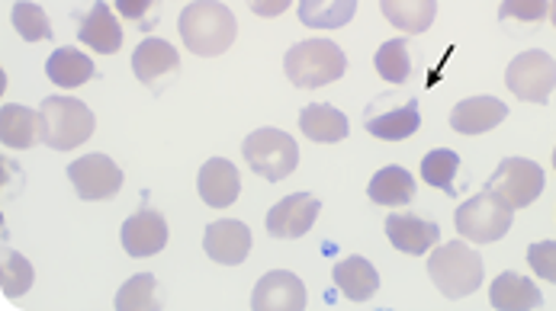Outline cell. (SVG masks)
Returning a JSON list of instances; mask_svg holds the SVG:
<instances>
[{
  "mask_svg": "<svg viewBox=\"0 0 556 311\" xmlns=\"http://www.w3.org/2000/svg\"><path fill=\"white\" fill-rule=\"evenodd\" d=\"M184 46L200 59H216L232 49L239 23L236 13L219 0H193L177 20Z\"/></svg>",
  "mask_w": 556,
  "mask_h": 311,
  "instance_id": "obj_1",
  "label": "cell"
},
{
  "mask_svg": "<svg viewBox=\"0 0 556 311\" xmlns=\"http://www.w3.org/2000/svg\"><path fill=\"white\" fill-rule=\"evenodd\" d=\"M428 276L438 286L441 296L447 299H467L482 286L485 267L482 257L470 244L464 241H451L441 244L431 257H428Z\"/></svg>",
  "mask_w": 556,
  "mask_h": 311,
  "instance_id": "obj_2",
  "label": "cell"
},
{
  "mask_svg": "<svg viewBox=\"0 0 556 311\" xmlns=\"http://www.w3.org/2000/svg\"><path fill=\"white\" fill-rule=\"evenodd\" d=\"M39 113H42V142L55 152H75L97 129L90 106L78 96H65V93L46 96Z\"/></svg>",
  "mask_w": 556,
  "mask_h": 311,
  "instance_id": "obj_3",
  "label": "cell"
},
{
  "mask_svg": "<svg viewBox=\"0 0 556 311\" xmlns=\"http://www.w3.org/2000/svg\"><path fill=\"white\" fill-rule=\"evenodd\" d=\"M283 72H287L290 83H296L303 90H316V87H325L331 80L344 78L348 59L328 39H303L287 52Z\"/></svg>",
  "mask_w": 556,
  "mask_h": 311,
  "instance_id": "obj_4",
  "label": "cell"
},
{
  "mask_svg": "<svg viewBox=\"0 0 556 311\" xmlns=\"http://www.w3.org/2000/svg\"><path fill=\"white\" fill-rule=\"evenodd\" d=\"M241 155H244L248 167L257 177H264L270 183H280V180H287L296 170V164H300V145H296L293 135L267 126V129H254L244 139Z\"/></svg>",
  "mask_w": 556,
  "mask_h": 311,
  "instance_id": "obj_5",
  "label": "cell"
},
{
  "mask_svg": "<svg viewBox=\"0 0 556 311\" xmlns=\"http://www.w3.org/2000/svg\"><path fill=\"white\" fill-rule=\"evenodd\" d=\"M511 219H515V206L498 193L482 190L457 209V232L477 244H495L508 234Z\"/></svg>",
  "mask_w": 556,
  "mask_h": 311,
  "instance_id": "obj_6",
  "label": "cell"
},
{
  "mask_svg": "<svg viewBox=\"0 0 556 311\" xmlns=\"http://www.w3.org/2000/svg\"><path fill=\"white\" fill-rule=\"evenodd\" d=\"M364 126L374 139L383 142H402L412 139L421 129V109L415 96L399 100V93H380L377 100H370V106L364 109Z\"/></svg>",
  "mask_w": 556,
  "mask_h": 311,
  "instance_id": "obj_7",
  "label": "cell"
},
{
  "mask_svg": "<svg viewBox=\"0 0 556 311\" xmlns=\"http://www.w3.org/2000/svg\"><path fill=\"white\" fill-rule=\"evenodd\" d=\"M485 190L498 193L515 209H525L544 193V167L528 157H505L485 180Z\"/></svg>",
  "mask_w": 556,
  "mask_h": 311,
  "instance_id": "obj_8",
  "label": "cell"
},
{
  "mask_svg": "<svg viewBox=\"0 0 556 311\" xmlns=\"http://www.w3.org/2000/svg\"><path fill=\"white\" fill-rule=\"evenodd\" d=\"M505 87L528 103H547L556 87V62L551 52H521L505 72Z\"/></svg>",
  "mask_w": 556,
  "mask_h": 311,
  "instance_id": "obj_9",
  "label": "cell"
},
{
  "mask_svg": "<svg viewBox=\"0 0 556 311\" xmlns=\"http://www.w3.org/2000/svg\"><path fill=\"white\" fill-rule=\"evenodd\" d=\"M68 180L75 183L80 199L97 203V199H110L123 190V170L116 167V160L106 155H84L68 164Z\"/></svg>",
  "mask_w": 556,
  "mask_h": 311,
  "instance_id": "obj_10",
  "label": "cell"
},
{
  "mask_svg": "<svg viewBox=\"0 0 556 311\" xmlns=\"http://www.w3.org/2000/svg\"><path fill=\"white\" fill-rule=\"evenodd\" d=\"M318 209H321V203H318L313 193L283 196L267 212V234L270 237H280V241H296V237H303V234L316 225Z\"/></svg>",
  "mask_w": 556,
  "mask_h": 311,
  "instance_id": "obj_11",
  "label": "cell"
},
{
  "mask_svg": "<svg viewBox=\"0 0 556 311\" xmlns=\"http://www.w3.org/2000/svg\"><path fill=\"white\" fill-rule=\"evenodd\" d=\"M251 309L257 311H300L306 309V286L290 270H270L261 276L251 296Z\"/></svg>",
  "mask_w": 556,
  "mask_h": 311,
  "instance_id": "obj_12",
  "label": "cell"
},
{
  "mask_svg": "<svg viewBox=\"0 0 556 311\" xmlns=\"http://www.w3.org/2000/svg\"><path fill=\"white\" fill-rule=\"evenodd\" d=\"M200 199L213 209H226L236 206L241 193V177L239 167L226 157H213L200 167V180H197Z\"/></svg>",
  "mask_w": 556,
  "mask_h": 311,
  "instance_id": "obj_13",
  "label": "cell"
},
{
  "mask_svg": "<svg viewBox=\"0 0 556 311\" xmlns=\"http://www.w3.org/2000/svg\"><path fill=\"white\" fill-rule=\"evenodd\" d=\"M167 222L155 209H139L123 222V247L129 257H155L167 247Z\"/></svg>",
  "mask_w": 556,
  "mask_h": 311,
  "instance_id": "obj_14",
  "label": "cell"
},
{
  "mask_svg": "<svg viewBox=\"0 0 556 311\" xmlns=\"http://www.w3.org/2000/svg\"><path fill=\"white\" fill-rule=\"evenodd\" d=\"M203 250L223 267H239L251 250V229L239 219L213 222L203 234Z\"/></svg>",
  "mask_w": 556,
  "mask_h": 311,
  "instance_id": "obj_15",
  "label": "cell"
},
{
  "mask_svg": "<svg viewBox=\"0 0 556 311\" xmlns=\"http://www.w3.org/2000/svg\"><path fill=\"white\" fill-rule=\"evenodd\" d=\"M508 119V106L495 96H467L451 109V129L460 135H482Z\"/></svg>",
  "mask_w": 556,
  "mask_h": 311,
  "instance_id": "obj_16",
  "label": "cell"
},
{
  "mask_svg": "<svg viewBox=\"0 0 556 311\" xmlns=\"http://www.w3.org/2000/svg\"><path fill=\"white\" fill-rule=\"evenodd\" d=\"M0 142H3V148H16V152H26L36 142H42V113L20 106V103H3Z\"/></svg>",
  "mask_w": 556,
  "mask_h": 311,
  "instance_id": "obj_17",
  "label": "cell"
},
{
  "mask_svg": "<svg viewBox=\"0 0 556 311\" xmlns=\"http://www.w3.org/2000/svg\"><path fill=\"white\" fill-rule=\"evenodd\" d=\"M387 234L393 241V247L402 254H412V257H421L425 250H431L441 237L438 222H425L412 212H393L387 219Z\"/></svg>",
  "mask_w": 556,
  "mask_h": 311,
  "instance_id": "obj_18",
  "label": "cell"
},
{
  "mask_svg": "<svg viewBox=\"0 0 556 311\" xmlns=\"http://www.w3.org/2000/svg\"><path fill=\"white\" fill-rule=\"evenodd\" d=\"M489 302H492V309L498 311H531L544 306V296L531 280L505 270V273L495 276V283L489 289Z\"/></svg>",
  "mask_w": 556,
  "mask_h": 311,
  "instance_id": "obj_19",
  "label": "cell"
},
{
  "mask_svg": "<svg viewBox=\"0 0 556 311\" xmlns=\"http://www.w3.org/2000/svg\"><path fill=\"white\" fill-rule=\"evenodd\" d=\"M78 39L84 46H90L93 52H103V55H113L119 52L123 46V26L116 23V16L110 13V7L103 0H97L90 7V13L80 20Z\"/></svg>",
  "mask_w": 556,
  "mask_h": 311,
  "instance_id": "obj_20",
  "label": "cell"
},
{
  "mask_svg": "<svg viewBox=\"0 0 556 311\" xmlns=\"http://www.w3.org/2000/svg\"><path fill=\"white\" fill-rule=\"evenodd\" d=\"M331 276L351 302H367L380 289V273L374 270V263L367 257H348V260L334 263Z\"/></svg>",
  "mask_w": 556,
  "mask_h": 311,
  "instance_id": "obj_21",
  "label": "cell"
},
{
  "mask_svg": "<svg viewBox=\"0 0 556 311\" xmlns=\"http://www.w3.org/2000/svg\"><path fill=\"white\" fill-rule=\"evenodd\" d=\"M300 129L306 139L321 142V145H334V142H344L351 126H348V116L328 103H309L300 109Z\"/></svg>",
  "mask_w": 556,
  "mask_h": 311,
  "instance_id": "obj_22",
  "label": "cell"
},
{
  "mask_svg": "<svg viewBox=\"0 0 556 311\" xmlns=\"http://www.w3.org/2000/svg\"><path fill=\"white\" fill-rule=\"evenodd\" d=\"M180 68V55H177V49L170 46V42H164V39H146V42H139V49L132 52V72H136V78L142 80V83H155L164 75H174Z\"/></svg>",
  "mask_w": 556,
  "mask_h": 311,
  "instance_id": "obj_23",
  "label": "cell"
},
{
  "mask_svg": "<svg viewBox=\"0 0 556 311\" xmlns=\"http://www.w3.org/2000/svg\"><path fill=\"white\" fill-rule=\"evenodd\" d=\"M383 16L405 36L428 33L438 16V0H380Z\"/></svg>",
  "mask_w": 556,
  "mask_h": 311,
  "instance_id": "obj_24",
  "label": "cell"
},
{
  "mask_svg": "<svg viewBox=\"0 0 556 311\" xmlns=\"http://www.w3.org/2000/svg\"><path fill=\"white\" fill-rule=\"evenodd\" d=\"M367 196L377 206H408L415 199V180H412V173L405 167L390 164V167L374 173V180L367 186Z\"/></svg>",
  "mask_w": 556,
  "mask_h": 311,
  "instance_id": "obj_25",
  "label": "cell"
},
{
  "mask_svg": "<svg viewBox=\"0 0 556 311\" xmlns=\"http://www.w3.org/2000/svg\"><path fill=\"white\" fill-rule=\"evenodd\" d=\"M354 13L357 0H300V23L309 29H341Z\"/></svg>",
  "mask_w": 556,
  "mask_h": 311,
  "instance_id": "obj_26",
  "label": "cell"
},
{
  "mask_svg": "<svg viewBox=\"0 0 556 311\" xmlns=\"http://www.w3.org/2000/svg\"><path fill=\"white\" fill-rule=\"evenodd\" d=\"M93 72H97L93 62L84 52H78V49H59L46 62L49 80L59 83V87H65V90H75L80 83H87V80L93 78Z\"/></svg>",
  "mask_w": 556,
  "mask_h": 311,
  "instance_id": "obj_27",
  "label": "cell"
},
{
  "mask_svg": "<svg viewBox=\"0 0 556 311\" xmlns=\"http://www.w3.org/2000/svg\"><path fill=\"white\" fill-rule=\"evenodd\" d=\"M457 170H460V155L454 148H434V152H428L425 160H421L425 183H431L434 190H441L447 196H457V186H454Z\"/></svg>",
  "mask_w": 556,
  "mask_h": 311,
  "instance_id": "obj_28",
  "label": "cell"
},
{
  "mask_svg": "<svg viewBox=\"0 0 556 311\" xmlns=\"http://www.w3.org/2000/svg\"><path fill=\"white\" fill-rule=\"evenodd\" d=\"M10 23L16 26L20 39H26V42H46V39H52V23H49L46 10L39 3H29V0L13 3Z\"/></svg>",
  "mask_w": 556,
  "mask_h": 311,
  "instance_id": "obj_29",
  "label": "cell"
},
{
  "mask_svg": "<svg viewBox=\"0 0 556 311\" xmlns=\"http://www.w3.org/2000/svg\"><path fill=\"white\" fill-rule=\"evenodd\" d=\"M374 65H377V75L383 80H390V83H405L408 75H412V59H408L405 39H390V42H383L380 52H377V59H374Z\"/></svg>",
  "mask_w": 556,
  "mask_h": 311,
  "instance_id": "obj_30",
  "label": "cell"
},
{
  "mask_svg": "<svg viewBox=\"0 0 556 311\" xmlns=\"http://www.w3.org/2000/svg\"><path fill=\"white\" fill-rule=\"evenodd\" d=\"M0 283H3V296L7 299H20L29 293L33 286V263L16 254V250H7L3 260H0Z\"/></svg>",
  "mask_w": 556,
  "mask_h": 311,
  "instance_id": "obj_31",
  "label": "cell"
},
{
  "mask_svg": "<svg viewBox=\"0 0 556 311\" xmlns=\"http://www.w3.org/2000/svg\"><path fill=\"white\" fill-rule=\"evenodd\" d=\"M116 309H159V302H155V276L139 273L129 283H123V289L116 293Z\"/></svg>",
  "mask_w": 556,
  "mask_h": 311,
  "instance_id": "obj_32",
  "label": "cell"
},
{
  "mask_svg": "<svg viewBox=\"0 0 556 311\" xmlns=\"http://www.w3.org/2000/svg\"><path fill=\"white\" fill-rule=\"evenodd\" d=\"M551 16V0H502L498 20H521V23H541Z\"/></svg>",
  "mask_w": 556,
  "mask_h": 311,
  "instance_id": "obj_33",
  "label": "cell"
},
{
  "mask_svg": "<svg viewBox=\"0 0 556 311\" xmlns=\"http://www.w3.org/2000/svg\"><path fill=\"white\" fill-rule=\"evenodd\" d=\"M528 263L531 270L547 280V283H556V241H538L528 247Z\"/></svg>",
  "mask_w": 556,
  "mask_h": 311,
  "instance_id": "obj_34",
  "label": "cell"
},
{
  "mask_svg": "<svg viewBox=\"0 0 556 311\" xmlns=\"http://www.w3.org/2000/svg\"><path fill=\"white\" fill-rule=\"evenodd\" d=\"M155 3H159V0H116V10H119L126 20H132V23H142L139 29H152L155 23L149 20V13H152Z\"/></svg>",
  "mask_w": 556,
  "mask_h": 311,
  "instance_id": "obj_35",
  "label": "cell"
},
{
  "mask_svg": "<svg viewBox=\"0 0 556 311\" xmlns=\"http://www.w3.org/2000/svg\"><path fill=\"white\" fill-rule=\"evenodd\" d=\"M257 16H280L293 0H248Z\"/></svg>",
  "mask_w": 556,
  "mask_h": 311,
  "instance_id": "obj_36",
  "label": "cell"
},
{
  "mask_svg": "<svg viewBox=\"0 0 556 311\" xmlns=\"http://www.w3.org/2000/svg\"><path fill=\"white\" fill-rule=\"evenodd\" d=\"M551 20H554V29H556V0L551 3Z\"/></svg>",
  "mask_w": 556,
  "mask_h": 311,
  "instance_id": "obj_37",
  "label": "cell"
},
{
  "mask_svg": "<svg viewBox=\"0 0 556 311\" xmlns=\"http://www.w3.org/2000/svg\"><path fill=\"white\" fill-rule=\"evenodd\" d=\"M554 170H556V148H554Z\"/></svg>",
  "mask_w": 556,
  "mask_h": 311,
  "instance_id": "obj_38",
  "label": "cell"
}]
</instances>
